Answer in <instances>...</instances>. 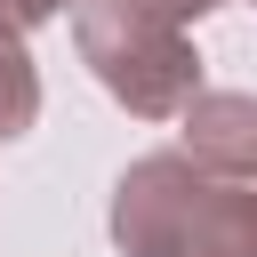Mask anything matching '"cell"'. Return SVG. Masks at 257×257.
<instances>
[{
  "label": "cell",
  "instance_id": "cell-1",
  "mask_svg": "<svg viewBox=\"0 0 257 257\" xmlns=\"http://www.w3.org/2000/svg\"><path fill=\"white\" fill-rule=\"evenodd\" d=\"M112 241L128 257H257V185L193 153H145L112 185Z\"/></svg>",
  "mask_w": 257,
  "mask_h": 257
},
{
  "label": "cell",
  "instance_id": "cell-2",
  "mask_svg": "<svg viewBox=\"0 0 257 257\" xmlns=\"http://www.w3.org/2000/svg\"><path fill=\"white\" fill-rule=\"evenodd\" d=\"M72 40H80V64L137 120H177L201 96V56L185 40V16L161 0H80Z\"/></svg>",
  "mask_w": 257,
  "mask_h": 257
},
{
  "label": "cell",
  "instance_id": "cell-3",
  "mask_svg": "<svg viewBox=\"0 0 257 257\" xmlns=\"http://www.w3.org/2000/svg\"><path fill=\"white\" fill-rule=\"evenodd\" d=\"M185 153L225 169V177H257V96L241 88H201L185 112Z\"/></svg>",
  "mask_w": 257,
  "mask_h": 257
},
{
  "label": "cell",
  "instance_id": "cell-4",
  "mask_svg": "<svg viewBox=\"0 0 257 257\" xmlns=\"http://www.w3.org/2000/svg\"><path fill=\"white\" fill-rule=\"evenodd\" d=\"M32 112H40V72L24 56V32H0V145L24 137Z\"/></svg>",
  "mask_w": 257,
  "mask_h": 257
},
{
  "label": "cell",
  "instance_id": "cell-5",
  "mask_svg": "<svg viewBox=\"0 0 257 257\" xmlns=\"http://www.w3.org/2000/svg\"><path fill=\"white\" fill-rule=\"evenodd\" d=\"M56 8H80V0H0V32H32V24H48Z\"/></svg>",
  "mask_w": 257,
  "mask_h": 257
},
{
  "label": "cell",
  "instance_id": "cell-6",
  "mask_svg": "<svg viewBox=\"0 0 257 257\" xmlns=\"http://www.w3.org/2000/svg\"><path fill=\"white\" fill-rule=\"evenodd\" d=\"M161 8H177V16L193 24V16H201V8H217V0H161Z\"/></svg>",
  "mask_w": 257,
  "mask_h": 257
},
{
  "label": "cell",
  "instance_id": "cell-7",
  "mask_svg": "<svg viewBox=\"0 0 257 257\" xmlns=\"http://www.w3.org/2000/svg\"><path fill=\"white\" fill-rule=\"evenodd\" d=\"M249 185H257V177H249Z\"/></svg>",
  "mask_w": 257,
  "mask_h": 257
}]
</instances>
